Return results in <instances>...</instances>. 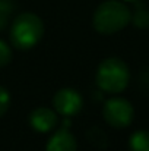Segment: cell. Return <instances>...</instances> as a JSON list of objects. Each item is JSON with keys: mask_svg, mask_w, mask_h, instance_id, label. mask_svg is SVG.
I'll return each instance as SVG.
<instances>
[{"mask_svg": "<svg viewBox=\"0 0 149 151\" xmlns=\"http://www.w3.org/2000/svg\"><path fill=\"white\" fill-rule=\"evenodd\" d=\"M132 19L129 7L117 0H108L98 6L94 13V27L99 34H114L121 31Z\"/></svg>", "mask_w": 149, "mask_h": 151, "instance_id": "6da1fadb", "label": "cell"}, {"mask_svg": "<svg viewBox=\"0 0 149 151\" xmlns=\"http://www.w3.org/2000/svg\"><path fill=\"white\" fill-rule=\"evenodd\" d=\"M43 21L34 13L19 15L10 27V41L19 50H28L34 47L43 37Z\"/></svg>", "mask_w": 149, "mask_h": 151, "instance_id": "7a4b0ae2", "label": "cell"}, {"mask_svg": "<svg viewBox=\"0 0 149 151\" xmlns=\"http://www.w3.org/2000/svg\"><path fill=\"white\" fill-rule=\"evenodd\" d=\"M129 78L130 73L126 63L115 57L105 59L99 65L97 72V84L99 90L110 94L121 93L127 87Z\"/></svg>", "mask_w": 149, "mask_h": 151, "instance_id": "3957f363", "label": "cell"}, {"mask_svg": "<svg viewBox=\"0 0 149 151\" xmlns=\"http://www.w3.org/2000/svg\"><path fill=\"white\" fill-rule=\"evenodd\" d=\"M104 119L114 128H126L132 123L135 111L133 106L124 99H111L104 104Z\"/></svg>", "mask_w": 149, "mask_h": 151, "instance_id": "277c9868", "label": "cell"}, {"mask_svg": "<svg viewBox=\"0 0 149 151\" xmlns=\"http://www.w3.org/2000/svg\"><path fill=\"white\" fill-rule=\"evenodd\" d=\"M53 104L57 113L63 116H75L82 109V97L72 88H63L54 96Z\"/></svg>", "mask_w": 149, "mask_h": 151, "instance_id": "5b68a950", "label": "cell"}, {"mask_svg": "<svg viewBox=\"0 0 149 151\" xmlns=\"http://www.w3.org/2000/svg\"><path fill=\"white\" fill-rule=\"evenodd\" d=\"M67 125H70V120H66L64 126L50 138L46 151H76V139L67 131Z\"/></svg>", "mask_w": 149, "mask_h": 151, "instance_id": "8992f818", "label": "cell"}, {"mask_svg": "<svg viewBox=\"0 0 149 151\" xmlns=\"http://www.w3.org/2000/svg\"><path fill=\"white\" fill-rule=\"evenodd\" d=\"M31 126L38 132H48L57 125V114L47 107L35 109L29 116Z\"/></svg>", "mask_w": 149, "mask_h": 151, "instance_id": "52a82bcc", "label": "cell"}, {"mask_svg": "<svg viewBox=\"0 0 149 151\" xmlns=\"http://www.w3.org/2000/svg\"><path fill=\"white\" fill-rule=\"evenodd\" d=\"M132 151H149V132L148 131H138L130 137L129 141Z\"/></svg>", "mask_w": 149, "mask_h": 151, "instance_id": "ba28073f", "label": "cell"}, {"mask_svg": "<svg viewBox=\"0 0 149 151\" xmlns=\"http://www.w3.org/2000/svg\"><path fill=\"white\" fill-rule=\"evenodd\" d=\"M130 21H133V24H135L138 28H142V29L148 28L149 27V10L143 4H139V6L136 7L135 15L132 16Z\"/></svg>", "mask_w": 149, "mask_h": 151, "instance_id": "9c48e42d", "label": "cell"}, {"mask_svg": "<svg viewBox=\"0 0 149 151\" xmlns=\"http://www.w3.org/2000/svg\"><path fill=\"white\" fill-rule=\"evenodd\" d=\"M12 13H13L12 0H0V29L6 28Z\"/></svg>", "mask_w": 149, "mask_h": 151, "instance_id": "30bf717a", "label": "cell"}, {"mask_svg": "<svg viewBox=\"0 0 149 151\" xmlns=\"http://www.w3.org/2000/svg\"><path fill=\"white\" fill-rule=\"evenodd\" d=\"M88 138H89V141H91L94 145H97V147H99V148L105 147V144H107L105 134H104L101 129H98V128L91 129V131L88 132Z\"/></svg>", "mask_w": 149, "mask_h": 151, "instance_id": "8fae6325", "label": "cell"}, {"mask_svg": "<svg viewBox=\"0 0 149 151\" xmlns=\"http://www.w3.org/2000/svg\"><path fill=\"white\" fill-rule=\"evenodd\" d=\"M10 60H12L10 47L7 46V43H4L3 40H0V68L6 66Z\"/></svg>", "mask_w": 149, "mask_h": 151, "instance_id": "7c38bea8", "label": "cell"}, {"mask_svg": "<svg viewBox=\"0 0 149 151\" xmlns=\"http://www.w3.org/2000/svg\"><path fill=\"white\" fill-rule=\"evenodd\" d=\"M9 104H10V96H9V93L3 87H0V116H3L7 111Z\"/></svg>", "mask_w": 149, "mask_h": 151, "instance_id": "4fadbf2b", "label": "cell"}, {"mask_svg": "<svg viewBox=\"0 0 149 151\" xmlns=\"http://www.w3.org/2000/svg\"><path fill=\"white\" fill-rule=\"evenodd\" d=\"M126 1H136V0H126Z\"/></svg>", "mask_w": 149, "mask_h": 151, "instance_id": "5bb4252c", "label": "cell"}]
</instances>
